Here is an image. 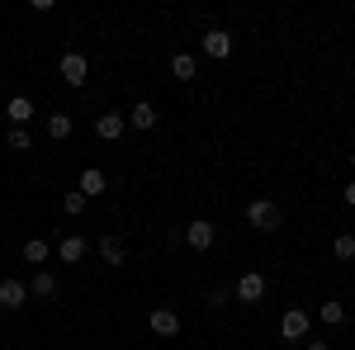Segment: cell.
<instances>
[{
    "mask_svg": "<svg viewBox=\"0 0 355 350\" xmlns=\"http://www.w3.org/2000/svg\"><path fill=\"white\" fill-rule=\"evenodd\" d=\"M5 147H10V152H28V147H33V137H28L24 128H10V137H5Z\"/></svg>",
    "mask_w": 355,
    "mask_h": 350,
    "instance_id": "7402d4cb",
    "label": "cell"
},
{
    "mask_svg": "<svg viewBox=\"0 0 355 350\" xmlns=\"http://www.w3.org/2000/svg\"><path fill=\"white\" fill-rule=\"evenodd\" d=\"M232 48H237V38H232L227 28H209V33H204V53L214 57V62H227Z\"/></svg>",
    "mask_w": 355,
    "mask_h": 350,
    "instance_id": "3957f363",
    "label": "cell"
},
{
    "mask_svg": "<svg viewBox=\"0 0 355 350\" xmlns=\"http://www.w3.org/2000/svg\"><path fill=\"white\" fill-rule=\"evenodd\" d=\"M57 256H62L67 265H81V261H85V237H76V232L62 237V242H57Z\"/></svg>",
    "mask_w": 355,
    "mask_h": 350,
    "instance_id": "4fadbf2b",
    "label": "cell"
},
{
    "mask_svg": "<svg viewBox=\"0 0 355 350\" xmlns=\"http://www.w3.org/2000/svg\"><path fill=\"white\" fill-rule=\"evenodd\" d=\"M303 350H331L327 341H303Z\"/></svg>",
    "mask_w": 355,
    "mask_h": 350,
    "instance_id": "cb8c5ba5",
    "label": "cell"
},
{
    "mask_svg": "<svg viewBox=\"0 0 355 350\" xmlns=\"http://www.w3.org/2000/svg\"><path fill=\"white\" fill-rule=\"evenodd\" d=\"M71 128H76V123H71V114H67V109L48 114V137H57V142H62V137H71Z\"/></svg>",
    "mask_w": 355,
    "mask_h": 350,
    "instance_id": "2e32d148",
    "label": "cell"
},
{
    "mask_svg": "<svg viewBox=\"0 0 355 350\" xmlns=\"http://www.w3.org/2000/svg\"><path fill=\"white\" fill-rule=\"evenodd\" d=\"M95 133L105 137V142H119V137L128 133V114H100V119H95Z\"/></svg>",
    "mask_w": 355,
    "mask_h": 350,
    "instance_id": "52a82bcc",
    "label": "cell"
},
{
    "mask_svg": "<svg viewBox=\"0 0 355 350\" xmlns=\"http://www.w3.org/2000/svg\"><path fill=\"white\" fill-rule=\"evenodd\" d=\"M100 350H110V346H100Z\"/></svg>",
    "mask_w": 355,
    "mask_h": 350,
    "instance_id": "484cf974",
    "label": "cell"
},
{
    "mask_svg": "<svg viewBox=\"0 0 355 350\" xmlns=\"http://www.w3.org/2000/svg\"><path fill=\"white\" fill-rule=\"evenodd\" d=\"M157 119H162V114L152 109V100H137V105L128 109V123H133V128H142V133H152V128H157Z\"/></svg>",
    "mask_w": 355,
    "mask_h": 350,
    "instance_id": "7c38bea8",
    "label": "cell"
},
{
    "mask_svg": "<svg viewBox=\"0 0 355 350\" xmlns=\"http://www.w3.org/2000/svg\"><path fill=\"white\" fill-rule=\"evenodd\" d=\"M76 189H81L85 199H100V194H110V175L90 166V170H81V180H76Z\"/></svg>",
    "mask_w": 355,
    "mask_h": 350,
    "instance_id": "30bf717a",
    "label": "cell"
},
{
    "mask_svg": "<svg viewBox=\"0 0 355 350\" xmlns=\"http://www.w3.org/2000/svg\"><path fill=\"white\" fill-rule=\"evenodd\" d=\"M28 298H57V274L53 270H33V279H28Z\"/></svg>",
    "mask_w": 355,
    "mask_h": 350,
    "instance_id": "8fae6325",
    "label": "cell"
},
{
    "mask_svg": "<svg viewBox=\"0 0 355 350\" xmlns=\"http://www.w3.org/2000/svg\"><path fill=\"white\" fill-rule=\"evenodd\" d=\"M214 237H218V227H214L209 218H194L190 227H185V242H190V251H209V246H214Z\"/></svg>",
    "mask_w": 355,
    "mask_h": 350,
    "instance_id": "277c9868",
    "label": "cell"
},
{
    "mask_svg": "<svg viewBox=\"0 0 355 350\" xmlns=\"http://www.w3.org/2000/svg\"><path fill=\"white\" fill-rule=\"evenodd\" d=\"M5 114H10V123H15V128H24V123L33 119V114H38V109H33V100H28V95H15V100L5 105Z\"/></svg>",
    "mask_w": 355,
    "mask_h": 350,
    "instance_id": "5bb4252c",
    "label": "cell"
},
{
    "mask_svg": "<svg viewBox=\"0 0 355 350\" xmlns=\"http://www.w3.org/2000/svg\"><path fill=\"white\" fill-rule=\"evenodd\" d=\"M48 256H53V246L43 242V237L24 242V261H28V265H38V270H43V265H48Z\"/></svg>",
    "mask_w": 355,
    "mask_h": 350,
    "instance_id": "e0dca14e",
    "label": "cell"
},
{
    "mask_svg": "<svg viewBox=\"0 0 355 350\" xmlns=\"http://www.w3.org/2000/svg\"><path fill=\"white\" fill-rule=\"evenodd\" d=\"M318 317H322L327 326H341V322H346V308H341V303L331 298V303H322V308H318Z\"/></svg>",
    "mask_w": 355,
    "mask_h": 350,
    "instance_id": "44dd1931",
    "label": "cell"
},
{
    "mask_svg": "<svg viewBox=\"0 0 355 350\" xmlns=\"http://www.w3.org/2000/svg\"><path fill=\"white\" fill-rule=\"evenodd\" d=\"M246 222H251L256 232H279L284 213H279V204H275V199H251V204H246Z\"/></svg>",
    "mask_w": 355,
    "mask_h": 350,
    "instance_id": "6da1fadb",
    "label": "cell"
},
{
    "mask_svg": "<svg viewBox=\"0 0 355 350\" xmlns=\"http://www.w3.org/2000/svg\"><path fill=\"white\" fill-rule=\"evenodd\" d=\"M57 71H62V81H67V85H76V90H81V85H85V76H90V62H85L81 53H62Z\"/></svg>",
    "mask_w": 355,
    "mask_h": 350,
    "instance_id": "7a4b0ae2",
    "label": "cell"
},
{
    "mask_svg": "<svg viewBox=\"0 0 355 350\" xmlns=\"http://www.w3.org/2000/svg\"><path fill=\"white\" fill-rule=\"evenodd\" d=\"M341 199H346V204H351V209H355V180H351V185H346V189H341Z\"/></svg>",
    "mask_w": 355,
    "mask_h": 350,
    "instance_id": "603a6c76",
    "label": "cell"
},
{
    "mask_svg": "<svg viewBox=\"0 0 355 350\" xmlns=\"http://www.w3.org/2000/svg\"><path fill=\"white\" fill-rule=\"evenodd\" d=\"M85 204H90V199H85L81 189H67V194H62V209H67L71 218H81V213H85Z\"/></svg>",
    "mask_w": 355,
    "mask_h": 350,
    "instance_id": "ffe728a7",
    "label": "cell"
},
{
    "mask_svg": "<svg viewBox=\"0 0 355 350\" xmlns=\"http://www.w3.org/2000/svg\"><path fill=\"white\" fill-rule=\"evenodd\" d=\"M237 298H242V303H261V298H266V274H261V270H246L242 279H237Z\"/></svg>",
    "mask_w": 355,
    "mask_h": 350,
    "instance_id": "ba28073f",
    "label": "cell"
},
{
    "mask_svg": "<svg viewBox=\"0 0 355 350\" xmlns=\"http://www.w3.org/2000/svg\"><path fill=\"white\" fill-rule=\"evenodd\" d=\"M147 326H152V336H175V331H180V313H175V308H152Z\"/></svg>",
    "mask_w": 355,
    "mask_h": 350,
    "instance_id": "9c48e42d",
    "label": "cell"
},
{
    "mask_svg": "<svg viewBox=\"0 0 355 350\" xmlns=\"http://www.w3.org/2000/svg\"><path fill=\"white\" fill-rule=\"evenodd\" d=\"M331 256H336V261H351L355 256V232H336V237H331Z\"/></svg>",
    "mask_w": 355,
    "mask_h": 350,
    "instance_id": "ac0fdd59",
    "label": "cell"
},
{
    "mask_svg": "<svg viewBox=\"0 0 355 350\" xmlns=\"http://www.w3.org/2000/svg\"><path fill=\"white\" fill-rule=\"evenodd\" d=\"M171 76H175V81H194V76H199V62H194L190 53H175L171 57Z\"/></svg>",
    "mask_w": 355,
    "mask_h": 350,
    "instance_id": "9a60e30c",
    "label": "cell"
},
{
    "mask_svg": "<svg viewBox=\"0 0 355 350\" xmlns=\"http://www.w3.org/2000/svg\"><path fill=\"white\" fill-rule=\"evenodd\" d=\"M100 256H105V265H123V242H119V237H105V242H100Z\"/></svg>",
    "mask_w": 355,
    "mask_h": 350,
    "instance_id": "d6986e66",
    "label": "cell"
},
{
    "mask_svg": "<svg viewBox=\"0 0 355 350\" xmlns=\"http://www.w3.org/2000/svg\"><path fill=\"white\" fill-rule=\"evenodd\" d=\"M24 303H28L24 279H0V308H5V313H15V308H24Z\"/></svg>",
    "mask_w": 355,
    "mask_h": 350,
    "instance_id": "8992f818",
    "label": "cell"
},
{
    "mask_svg": "<svg viewBox=\"0 0 355 350\" xmlns=\"http://www.w3.org/2000/svg\"><path fill=\"white\" fill-rule=\"evenodd\" d=\"M351 166H355V152H351Z\"/></svg>",
    "mask_w": 355,
    "mask_h": 350,
    "instance_id": "d4e9b609",
    "label": "cell"
},
{
    "mask_svg": "<svg viewBox=\"0 0 355 350\" xmlns=\"http://www.w3.org/2000/svg\"><path fill=\"white\" fill-rule=\"evenodd\" d=\"M279 336H284V341H308V313H303V308H289V313L279 317Z\"/></svg>",
    "mask_w": 355,
    "mask_h": 350,
    "instance_id": "5b68a950",
    "label": "cell"
}]
</instances>
